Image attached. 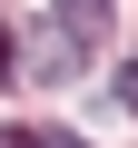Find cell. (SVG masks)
Here are the masks:
<instances>
[{"mask_svg":"<svg viewBox=\"0 0 138 148\" xmlns=\"http://www.w3.org/2000/svg\"><path fill=\"white\" fill-rule=\"evenodd\" d=\"M10 148H89L79 128H10Z\"/></svg>","mask_w":138,"mask_h":148,"instance_id":"3957f363","label":"cell"},{"mask_svg":"<svg viewBox=\"0 0 138 148\" xmlns=\"http://www.w3.org/2000/svg\"><path fill=\"white\" fill-rule=\"evenodd\" d=\"M118 30V0H59V40H79V49H99Z\"/></svg>","mask_w":138,"mask_h":148,"instance_id":"6da1fadb","label":"cell"},{"mask_svg":"<svg viewBox=\"0 0 138 148\" xmlns=\"http://www.w3.org/2000/svg\"><path fill=\"white\" fill-rule=\"evenodd\" d=\"M20 79H49V89H59V79H79V40L40 30V40H30V69H20Z\"/></svg>","mask_w":138,"mask_h":148,"instance_id":"7a4b0ae2","label":"cell"},{"mask_svg":"<svg viewBox=\"0 0 138 148\" xmlns=\"http://www.w3.org/2000/svg\"><path fill=\"white\" fill-rule=\"evenodd\" d=\"M118 109H138V79H118Z\"/></svg>","mask_w":138,"mask_h":148,"instance_id":"277c9868","label":"cell"}]
</instances>
